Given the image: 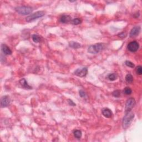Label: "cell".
<instances>
[{"mask_svg":"<svg viewBox=\"0 0 142 142\" xmlns=\"http://www.w3.org/2000/svg\"><path fill=\"white\" fill-rule=\"evenodd\" d=\"M81 20L80 19H72V21H71L72 24H74V25H78V24H81Z\"/></svg>","mask_w":142,"mask_h":142,"instance_id":"ffe728a7","label":"cell"},{"mask_svg":"<svg viewBox=\"0 0 142 142\" xmlns=\"http://www.w3.org/2000/svg\"><path fill=\"white\" fill-rule=\"evenodd\" d=\"M74 136L77 139H80L82 137V132L80 130H76L73 132Z\"/></svg>","mask_w":142,"mask_h":142,"instance_id":"e0dca14e","label":"cell"},{"mask_svg":"<svg viewBox=\"0 0 142 142\" xmlns=\"http://www.w3.org/2000/svg\"><path fill=\"white\" fill-rule=\"evenodd\" d=\"M139 47V43L136 41H132L130 42L127 46V48L129 51L132 52H135L138 51Z\"/></svg>","mask_w":142,"mask_h":142,"instance_id":"52a82bcc","label":"cell"},{"mask_svg":"<svg viewBox=\"0 0 142 142\" xmlns=\"http://www.w3.org/2000/svg\"><path fill=\"white\" fill-rule=\"evenodd\" d=\"M134 118V114L131 110L125 113V115L123 117V121H122V125L124 129H126L130 126Z\"/></svg>","mask_w":142,"mask_h":142,"instance_id":"6da1fadb","label":"cell"},{"mask_svg":"<svg viewBox=\"0 0 142 142\" xmlns=\"http://www.w3.org/2000/svg\"><path fill=\"white\" fill-rule=\"evenodd\" d=\"M75 75L78 77H84L86 76L88 73V68L87 67H82L78 68L74 72Z\"/></svg>","mask_w":142,"mask_h":142,"instance_id":"8992f818","label":"cell"},{"mask_svg":"<svg viewBox=\"0 0 142 142\" xmlns=\"http://www.w3.org/2000/svg\"><path fill=\"white\" fill-rule=\"evenodd\" d=\"M15 11L21 15L26 16L31 14L33 11V9L30 6H22L16 7Z\"/></svg>","mask_w":142,"mask_h":142,"instance_id":"3957f363","label":"cell"},{"mask_svg":"<svg viewBox=\"0 0 142 142\" xmlns=\"http://www.w3.org/2000/svg\"><path fill=\"white\" fill-rule=\"evenodd\" d=\"M117 75L114 73L109 74V75L108 76V78L110 80H111V81H114V80H115L117 79Z\"/></svg>","mask_w":142,"mask_h":142,"instance_id":"ac0fdd59","label":"cell"},{"mask_svg":"<svg viewBox=\"0 0 142 142\" xmlns=\"http://www.w3.org/2000/svg\"><path fill=\"white\" fill-rule=\"evenodd\" d=\"M19 83L21 86L23 88L26 89V90H31L32 89V87L30 86L28 84L27 80H26L24 78H22L19 80Z\"/></svg>","mask_w":142,"mask_h":142,"instance_id":"7c38bea8","label":"cell"},{"mask_svg":"<svg viewBox=\"0 0 142 142\" xmlns=\"http://www.w3.org/2000/svg\"><path fill=\"white\" fill-rule=\"evenodd\" d=\"M112 95L115 97H119L120 95V91L119 90H114V91L112 93Z\"/></svg>","mask_w":142,"mask_h":142,"instance_id":"7402d4cb","label":"cell"},{"mask_svg":"<svg viewBox=\"0 0 142 142\" xmlns=\"http://www.w3.org/2000/svg\"><path fill=\"white\" fill-rule=\"evenodd\" d=\"M68 102L69 104L71 105V106H76V104L71 99H68Z\"/></svg>","mask_w":142,"mask_h":142,"instance_id":"d4e9b609","label":"cell"},{"mask_svg":"<svg viewBox=\"0 0 142 142\" xmlns=\"http://www.w3.org/2000/svg\"><path fill=\"white\" fill-rule=\"evenodd\" d=\"M45 14V12L44 11H37L34 14H32L29 15V16L27 17V18L26 19V21H27V22H29L31 21H32L34 20V19H38L39 18H41L43 17V16H44Z\"/></svg>","mask_w":142,"mask_h":142,"instance_id":"277c9868","label":"cell"},{"mask_svg":"<svg viewBox=\"0 0 142 142\" xmlns=\"http://www.w3.org/2000/svg\"><path fill=\"white\" fill-rule=\"evenodd\" d=\"M125 80L128 83H132L133 82V77L130 74H127L125 76Z\"/></svg>","mask_w":142,"mask_h":142,"instance_id":"9a60e30c","label":"cell"},{"mask_svg":"<svg viewBox=\"0 0 142 142\" xmlns=\"http://www.w3.org/2000/svg\"><path fill=\"white\" fill-rule=\"evenodd\" d=\"M140 32V27L139 26H135L130 31L129 36L130 37H134L138 36Z\"/></svg>","mask_w":142,"mask_h":142,"instance_id":"9c48e42d","label":"cell"},{"mask_svg":"<svg viewBox=\"0 0 142 142\" xmlns=\"http://www.w3.org/2000/svg\"><path fill=\"white\" fill-rule=\"evenodd\" d=\"M1 51L5 55H11L12 54V51L5 44H2L1 45Z\"/></svg>","mask_w":142,"mask_h":142,"instance_id":"8fae6325","label":"cell"},{"mask_svg":"<svg viewBox=\"0 0 142 142\" xmlns=\"http://www.w3.org/2000/svg\"><path fill=\"white\" fill-rule=\"evenodd\" d=\"M123 92H124V93L125 94V95H131L132 90H131V88H129V87H125L124 89Z\"/></svg>","mask_w":142,"mask_h":142,"instance_id":"d6986e66","label":"cell"},{"mask_svg":"<svg viewBox=\"0 0 142 142\" xmlns=\"http://www.w3.org/2000/svg\"><path fill=\"white\" fill-rule=\"evenodd\" d=\"M105 48V44L99 43L90 46L88 48V52L91 54H97L100 51L103 50Z\"/></svg>","mask_w":142,"mask_h":142,"instance_id":"7a4b0ae2","label":"cell"},{"mask_svg":"<svg viewBox=\"0 0 142 142\" xmlns=\"http://www.w3.org/2000/svg\"><path fill=\"white\" fill-rule=\"evenodd\" d=\"M118 36L121 38L125 37H126V33H120L119 34H118Z\"/></svg>","mask_w":142,"mask_h":142,"instance_id":"484cf974","label":"cell"},{"mask_svg":"<svg viewBox=\"0 0 142 142\" xmlns=\"http://www.w3.org/2000/svg\"><path fill=\"white\" fill-rule=\"evenodd\" d=\"M32 38L34 43H39L41 41V38L37 34H33L32 36Z\"/></svg>","mask_w":142,"mask_h":142,"instance_id":"2e32d148","label":"cell"},{"mask_svg":"<svg viewBox=\"0 0 142 142\" xmlns=\"http://www.w3.org/2000/svg\"><path fill=\"white\" fill-rule=\"evenodd\" d=\"M135 105V100L133 98H129L127 99L126 103H125V112H128L129 111L132 110V109L134 108V107Z\"/></svg>","mask_w":142,"mask_h":142,"instance_id":"5b68a950","label":"cell"},{"mask_svg":"<svg viewBox=\"0 0 142 142\" xmlns=\"http://www.w3.org/2000/svg\"><path fill=\"white\" fill-rule=\"evenodd\" d=\"M71 18L70 16L64 15V16H62V17H61L60 22L61 23H63V24H66V23L69 22V21H71Z\"/></svg>","mask_w":142,"mask_h":142,"instance_id":"5bb4252c","label":"cell"},{"mask_svg":"<svg viewBox=\"0 0 142 142\" xmlns=\"http://www.w3.org/2000/svg\"><path fill=\"white\" fill-rule=\"evenodd\" d=\"M11 102L10 98L8 95H4L1 99V107L2 108L7 107Z\"/></svg>","mask_w":142,"mask_h":142,"instance_id":"ba28073f","label":"cell"},{"mask_svg":"<svg viewBox=\"0 0 142 142\" xmlns=\"http://www.w3.org/2000/svg\"><path fill=\"white\" fill-rule=\"evenodd\" d=\"M102 114L103 115V116L107 118H111L112 117V115H113L112 110L107 108H103L102 110Z\"/></svg>","mask_w":142,"mask_h":142,"instance_id":"30bf717a","label":"cell"},{"mask_svg":"<svg viewBox=\"0 0 142 142\" xmlns=\"http://www.w3.org/2000/svg\"><path fill=\"white\" fill-rule=\"evenodd\" d=\"M125 65L130 68H133L135 67L134 64L132 62H130V61H125Z\"/></svg>","mask_w":142,"mask_h":142,"instance_id":"44dd1931","label":"cell"},{"mask_svg":"<svg viewBox=\"0 0 142 142\" xmlns=\"http://www.w3.org/2000/svg\"><path fill=\"white\" fill-rule=\"evenodd\" d=\"M136 73L139 75H141L142 74V68L140 66H139L136 68Z\"/></svg>","mask_w":142,"mask_h":142,"instance_id":"603a6c76","label":"cell"},{"mask_svg":"<svg viewBox=\"0 0 142 142\" xmlns=\"http://www.w3.org/2000/svg\"><path fill=\"white\" fill-rule=\"evenodd\" d=\"M79 93H80V95L81 97H85L86 95V94H85V92L83 90H80Z\"/></svg>","mask_w":142,"mask_h":142,"instance_id":"cb8c5ba5","label":"cell"},{"mask_svg":"<svg viewBox=\"0 0 142 142\" xmlns=\"http://www.w3.org/2000/svg\"><path fill=\"white\" fill-rule=\"evenodd\" d=\"M69 46L71 48H73L78 49L81 47V45H80V43H79L77 42L71 41V42H69Z\"/></svg>","mask_w":142,"mask_h":142,"instance_id":"4fadbf2b","label":"cell"}]
</instances>
